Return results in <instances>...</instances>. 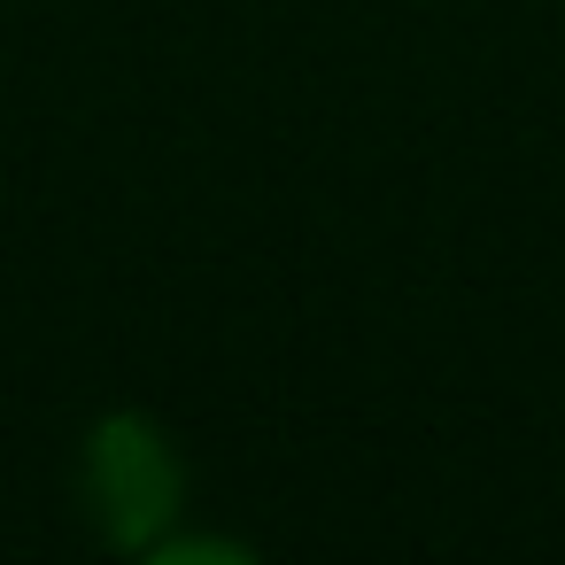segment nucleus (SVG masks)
<instances>
[{
	"label": "nucleus",
	"mask_w": 565,
	"mask_h": 565,
	"mask_svg": "<svg viewBox=\"0 0 565 565\" xmlns=\"http://www.w3.org/2000/svg\"><path fill=\"white\" fill-rule=\"evenodd\" d=\"M78 495H86V519L109 550H132L148 557L171 526H179V503H186V465L171 449V434L140 411H117L86 434V457H78Z\"/></svg>",
	"instance_id": "1"
},
{
	"label": "nucleus",
	"mask_w": 565,
	"mask_h": 565,
	"mask_svg": "<svg viewBox=\"0 0 565 565\" xmlns=\"http://www.w3.org/2000/svg\"><path fill=\"white\" fill-rule=\"evenodd\" d=\"M248 557V542H225V534H163L156 550H148V565H241Z\"/></svg>",
	"instance_id": "2"
}]
</instances>
